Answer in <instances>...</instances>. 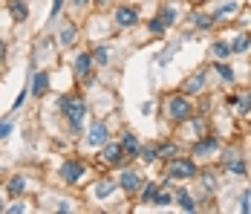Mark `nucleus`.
<instances>
[{
    "instance_id": "nucleus-2",
    "label": "nucleus",
    "mask_w": 251,
    "mask_h": 214,
    "mask_svg": "<svg viewBox=\"0 0 251 214\" xmlns=\"http://www.w3.org/2000/svg\"><path fill=\"white\" fill-rule=\"evenodd\" d=\"M197 174V165L191 159H171L168 162V180H191Z\"/></svg>"
},
{
    "instance_id": "nucleus-4",
    "label": "nucleus",
    "mask_w": 251,
    "mask_h": 214,
    "mask_svg": "<svg viewBox=\"0 0 251 214\" xmlns=\"http://www.w3.org/2000/svg\"><path fill=\"white\" fill-rule=\"evenodd\" d=\"M101 156H104V162L107 165H125V151H122V142H107L104 145V151H101Z\"/></svg>"
},
{
    "instance_id": "nucleus-38",
    "label": "nucleus",
    "mask_w": 251,
    "mask_h": 214,
    "mask_svg": "<svg viewBox=\"0 0 251 214\" xmlns=\"http://www.w3.org/2000/svg\"><path fill=\"white\" fill-rule=\"evenodd\" d=\"M197 3H202V0H197Z\"/></svg>"
},
{
    "instance_id": "nucleus-12",
    "label": "nucleus",
    "mask_w": 251,
    "mask_h": 214,
    "mask_svg": "<svg viewBox=\"0 0 251 214\" xmlns=\"http://www.w3.org/2000/svg\"><path fill=\"white\" fill-rule=\"evenodd\" d=\"M90 70H93V58L84 52V55H78V61H75V75L78 78H87L90 75Z\"/></svg>"
},
{
    "instance_id": "nucleus-1",
    "label": "nucleus",
    "mask_w": 251,
    "mask_h": 214,
    "mask_svg": "<svg viewBox=\"0 0 251 214\" xmlns=\"http://www.w3.org/2000/svg\"><path fill=\"white\" fill-rule=\"evenodd\" d=\"M61 107H64V113H67V119L73 124V130H81V124H84V116H87V104L73 95V98H61Z\"/></svg>"
},
{
    "instance_id": "nucleus-11",
    "label": "nucleus",
    "mask_w": 251,
    "mask_h": 214,
    "mask_svg": "<svg viewBox=\"0 0 251 214\" xmlns=\"http://www.w3.org/2000/svg\"><path fill=\"white\" fill-rule=\"evenodd\" d=\"M9 12H12V18H15L18 24L29 18V9H26V3H24V0H9Z\"/></svg>"
},
{
    "instance_id": "nucleus-7",
    "label": "nucleus",
    "mask_w": 251,
    "mask_h": 214,
    "mask_svg": "<svg viewBox=\"0 0 251 214\" xmlns=\"http://www.w3.org/2000/svg\"><path fill=\"white\" fill-rule=\"evenodd\" d=\"M136 21H139V12H136V9H133V6H122V9H116V24L119 26H133L136 24Z\"/></svg>"
},
{
    "instance_id": "nucleus-31",
    "label": "nucleus",
    "mask_w": 251,
    "mask_h": 214,
    "mask_svg": "<svg viewBox=\"0 0 251 214\" xmlns=\"http://www.w3.org/2000/svg\"><path fill=\"white\" fill-rule=\"evenodd\" d=\"M214 24V18H208V15H197V26L200 29H205V26H211Z\"/></svg>"
},
{
    "instance_id": "nucleus-3",
    "label": "nucleus",
    "mask_w": 251,
    "mask_h": 214,
    "mask_svg": "<svg viewBox=\"0 0 251 214\" xmlns=\"http://www.w3.org/2000/svg\"><path fill=\"white\" fill-rule=\"evenodd\" d=\"M168 110H171V119L174 122H188L191 119V104H188L185 95H174L171 104H168Z\"/></svg>"
},
{
    "instance_id": "nucleus-14",
    "label": "nucleus",
    "mask_w": 251,
    "mask_h": 214,
    "mask_svg": "<svg viewBox=\"0 0 251 214\" xmlns=\"http://www.w3.org/2000/svg\"><path fill=\"white\" fill-rule=\"evenodd\" d=\"M26 188V183H24V177H12L9 183H6V191L12 194V197H18V194H24Z\"/></svg>"
},
{
    "instance_id": "nucleus-16",
    "label": "nucleus",
    "mask_w": 251,
    "mask_h": 214,
    "mask_svg": "<svg viewBox=\"0 0 251 214\" xmlns=\"http://www.w3.org/2000/svg\"><path fill=\"white\" fill-rule=\"evenodd\" d=\"M214 148H217V136H208V139H202V142L197 145V156L208 153V151H214Z\"/></svg>"
},
{
    "instance_id": "nucleus-9",
    "label": "nucleus",
    "mask_w": 251,
    "mask_h": 214,
    "mask_svg": "<svg viewBox=\"0 0 251 214\" xmlns=\"http://www.w3.org/2000/svg\"><path fill=\"white\" fill-rule=\"evenodd\" d=\"M202 87H205V72H197L194 78H188V81H185V93H188V95L202 93Z\"/></svg>"
},
{
    "instance_id": "nucleus-17",
    "label": "nucleus",
    "mask_w": 251,
    "mask_h": 214,
    "mask_svg": "<svg viewBox=\"0 0 251 214\" xmlns=\"http://www.w3.org/2000/svg\"><path fill=\"white\" fill-rule=\"evenodd\" d=\"M113 188H116V183H99V185H96V197L104 200V197H110V194H113Z\"/></svg>"
},
{
    "instance_id": "nucleus-8",
    "label": "nucleus",
    "mask_w": 251,
    "mask_h": 214,
    "mask_svg": "<svg viewBox=\"0 0 251 214\" xmlns=\"http://www.w3.org/2000/svg\"><path fill=\"white\" fill-rule=\"evenodd\" d=\"M122 151H125V156L127 159H133V156H139V139L133 136V133H125V139H122Z\"/></svg>"
},
{
    "instance_id": "nucleus-15",
    "label": "nucleus",
    "mask_w": 251,
    "mask_h": 214,
    "mask_svg": "<svg viewBox=\"0 0 251 214\" xmlns=\"http://www.w3.org/2000/svg\"><path fill=\"white\" fill-rule=\"evenodd\" d=\"M90 58H93L96 64H107V61H110V49H107V47H96Z\"/></svg>"
},
{
    "instance_id": "nucleus-6",
    "label": "nucleus",
    "mask_w": 251,
    "mask_h": 214,
    "mask_svg": "<svg viewBox=\"0 0 251 214\" xmlns=\"http://www.w3.org/2000/svg\"><path fill=\"white\" fill-rule=\"evenodd\" d=\"M87 142L93 145V148H104V145H107V127H104L101 122H96V124L90 127V133H87Z\"/></svg>"
},
{
    "instance_id": "nucleus-30",
    "label": "nucleus",
    "mask_w": 251,
    "mask_h": 214,
    "mask_svg": "<svg viewBox=\"0 0 251 214\" xmlns=\"http://www.w3.org/2000/svg\"><path fill=\"white\" fill-rule=\"evenodd\" d=\"M9 133H12V122H9V119H6V122H0V139H6Z\"/></svg>"
},
{
    "instance_id": "nucleus-29",
    "label": "nucleus",
    "mask_w": 251,
    "mask_h": 214,
    "mask_svg": "<svg viewBox=\"0 0 251 214\" xmlns=\"http://www.w3.org/2000/svg\"><path fill=\"white\" fill-rule=\"evenodd\" d=\"M217 72H220L226 81H234V72H231V67H226V64H217Z\"/></svg>"
},
{
    "instance_id": "nucleus-27",
    "label": "nucleus",
    "mask_w": 251,
    "mask_h": 214,
    "mask_svg": "<svg viewBox=\"0 0 251 214\" xmlns=\"http://www.w3.org/2000/svg\"><path fill=\"white\" fill-rule=\"evenodd\" d=\"M156 156H159L156 148H145V151H142V159H145V162H156Z\"/></svg>"
},
{
    "instance_id": "nucleus-19",
    "label": "nucleus",
    "mask_w": 251,
    "mask_h": 214,
    "mask_svg": "<svg viewBox=\"0 0 251 214\" xmlns=\"http://www.w3.org/2000/svg\"><path fill=\"white\" fill-rule=\"evenodd\" d=\"M61 44H64V47H73V44H75V29H73V26H67V29L61 32Z\"/></svg>"
},
{
    "instance_id": "nucleus-13",
    "label": "nucleus",
    "mask_w": 251,
    "mask_h": 214,
    "mask_svg": "<svg viewBox=\"0 0 251 214\" xmlns=\"http://www.w3.org/2000/svg\"><path fill=\"white\" fill-rule=\"evenodd\" d=\"M47 87H50V75H47V72H38V75H35V81H32V93L44 95V93H47Z\"/></svg>"
},
{
    "instance_id": "nucleus-28",
    "label": "nucleus",
    "mask_w": 251,
    "mask_h": 214,
    "mask_svg": "<svg viewBox=\"0 0 251 214\" xmlns=\"http://www.w3.org/2000/svg\"><path fill=\"white\" fill-rule=\"evenodd\" d=\"M228 52H231L228 44H223V41H217V44H214V55H220V58H223V55H228Z\"/></svg>"
},
{
    "instance_id": "nucleus-20",
    "label": "nucleus",
    "mask_w": 251,
    "mask_h": 214,
    "mask_svg": "<svg viewBox=\"0 0 251 214\" xmlns=\"http://www.w3.org/2000/svg\"><path fill=\"white\" fill-rule=\"evenodd\" d=\"M159 21H162L165 26H171L176 21V12L171 9V6H168V9H162V12H159Z\"/></svg>"
},
{
    "instance_id": "nucleus-22",
    "label": "nucleus",
    "mask_w": 251,
    "mask_h": 214,
    "mask_svg": "<svg viewBox=\"0 0 251 214\" xmlns=\"http://www.w3.org/2000/svg\"><path fill=\"white\" fill-rule=\"evenodd\" d=\"M156 191H159V185H156V183H151V185H145V191H142V200H145V203H153Z\"/></svg>"
},
{
    "instance_id": "nucleus-26",
    "label": "nucleus",
    "mask_w": 251,
    "mask_h": 214,
    "mask_svg": "<svg viewBox=\"0 0 251 214\" xmlns=\"http://www.w3.org/2000/svg\"><path fill=\"white\" fill-rule=\"evenodd\" d=\"M148 26H151V32H153V35H159V32H162V35H165V29H168V26L162 24V21H159V18H153V21H151V24H148Z\"/></svg>"
},
{
    "instance_id": "nucleus-23",
    "label": "nucleus",
    "mask_w": 251,
    "mask_h": 214,
    "mask_svg": "<svg viewBox=\"0 0 251 214\" xmlns=\"http://www.w3.org/2000/svg\"><path fill=\"white\" fill-rule=\"evenodd\" d=\"M226 168H228V171H234V174H243V171H246V165H243L240 159H234V156L226 159Z\"/></svg>"
},
{
    "instance_id": "nucleus-35",
    "label": "nucleus",
    "mask_w": 251,
    "mask_h": 214,
    "mask_svg": "<svg viewBox=\"0 0 251 214\" xmlns=\"http://www.w3.org/2000/svg\"><path fill=\"white\" fill-rule=\"evenodd\" d=\"M3 52H6V47H3V41H0V58H3Z\"/></svg>"
},
{
    "instance_id": "nucleus-5",
    "label": "nucleus",
    "mask_w": 251,
    "mask_h": 214,
    "mask_svg": "<svg viewBox=\"0 0 251 214\" xmlns=\"http://www.w3.org/2000/svg\"><path fill=\"white\" fill-rule=\"evenodd\" d=\"M61 177H64L67 183H78V180L84 177V165H81L78 159H70V162H64V168H61Z\"/></svg>"
},
{
    "instance_id": "nucleus-36",
    "label": "nucleus",
    "mask_w": 251,
    "mask_h": 214,
    "mask_svg": "<svg viewBox=\"0 0 251 214\" xmlns=\"http://www.w3.org/2000/svg\"><path fill=\"white\" fill-rule=\"evenodd\" d=\"M0 212H3V203H0Z\"/></svg>"
},
{
    "instance_id": "nucleus-21",
    "label": "nucleus",
    "mask_w": 251,
    "mask_h": 214,
    "mask_svg": "<svg viewBox=\"0 0 251 214\" xmlns=\"http://www.w3.org/2000/svg\"><path fill=\"white\" fill-rule=\"evenodd\" d=\"M176 200H179V206H182V209H185V212H194V209H197V203H194V200H191V197H188V194H185V191H182V194H179V197H176Z\"/></svg>"
},
{
    "instance_id": "nucleus-10",
    "label": "nucleus",
    "mask_w": 251,
    "mask_h": 214,
    "mask_svg": "<svg viewBox=\"0 0 251 214\" xmlns=\"http://www.w3.org/2000/svg\"><path fill=\"white\" fill-rule=\"evenodd\" d=\"M122 188L127 191V194H136V191L142 188V177H136V174H122Z\"/></svg>"
},
{
    "instance_id": "nucleus-37",
    "label": "nucleus",
    "mask_w": 251,
    "mask_h": 214,
    "mask_svg": "<svg viewBox=\"0 0 251 214\" xmlns=\"http://www.w3.org/2000/svg\"><path fill=\"white\" fill-rule=\"evenodd\" d=\"M99 3H107V0H99Z\"/></svg>"
},
{
    "instance_id": "nucleus-18",
    "label": "nucleus",
    "mask_w": 251,
    "mask_h": 214,
    "mask_svg": "<svg viewBox=\"0 0 251 214\" xmlns=\"http://www.w3.org/2000/svg\"><path fill=\"white\" fill-rule=\"evenodd\" d=\"M156 151H159V156H162V159H174L176 156V151H179V148H176V145H162V148H156Z\"/></svg>"
},
{
    "instance_id": "nucleus-24",
    "label": "nucleus",
    "mask_w": 251,
    "mask_h": 214,
    "mask_svg": "<svg viewBox=\"0 0 251 214\" xmlns=\"http://www.w3.org/2000/svg\"><path fill=\"white\" fill-rule=\"evenodd\" d=\"M153 203H156V206H168V203H171V194H168V191H156V197H153Z\"/></svg>"
},
{
    "instance_id": "nucleus-25",
    "label": "nucleus",
    "mask_w": 251,
    "mask_h": 214,
    "mask_svg": "<svg viewBox=\"0 0 251 214\" xmlns=\"http://www.w3.org/2000/svg\"><path fill=\"white\" fill-rule=\"evenodd\" d=\"M249 44H251V41L243 35V38H237V41H234V47H231V49H234V52H246V49H249Z\"/></svg>"
},
{
    "instance_id": "nucleus-32",
    "label": "nucleus",
    "mask_w": 251,
    "mask_h": 214,
    "mask_svg": "<svg viewBox=\"0 0 251 214\" xmlns=\"http://www.w3.org/2000/svg\"><path fill=\"white\" fill-rule=\"evenodd\" d=\"M202 183H205V188H217V180H214V174H205V180H202Z\"/></svg>"
},
{
    "instance_id": "nucleus-33",
    "label": "nucleus",
    "mask_w": 251,
    "mask_h": 214,
    "mask_svg": "<svg viewBox=\"0 0 251 214\" xmlns=\"http://www.w3.org/2000/svg\"><path fill=\"white\" fill-rule=\"evenodd\" d=\"M26 95H29V93H26V90H24V93H21V95H18V98H15V107H12V110H21V107H24Z\"/></svg>"
},
{
    "instance_id": "nucleus-34",
    "label": "nucleus",
    "mask_w": 251,
    "mask_h": 214,
    "mask_svg": "<svg viewBox=\"0 0 251 214\" xmlns=\"http://www.w3.org/2000/svg\"><path fill=\"white\" fill-rule=\"evenodd\" d=\"M58 12H61V0H55V3H52V18H55Z\"/></svg>"
}]
</instances>
